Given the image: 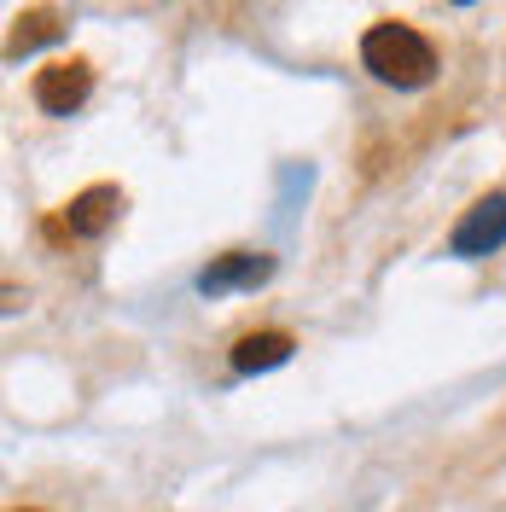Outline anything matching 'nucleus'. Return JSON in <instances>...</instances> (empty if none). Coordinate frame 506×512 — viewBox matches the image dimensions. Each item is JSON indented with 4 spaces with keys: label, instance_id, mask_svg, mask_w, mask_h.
Wrapping results in <instances>:
<instances>
[{
    "label": "nucleus",
    "instance_id": "1",
    "mask_svg": "<svg viewBox=\"0 0 506 512\" xmlns=\"http://www.w3.org/2000/svg\"><path fill=\"white\" fill-rule=\"evenodd\" d=\"M361 59H367V70H373L379 82H396V88H419V82H431V70H437V53H431L425 35L408 30V24H379V30H367Z\"/></svg>",
    "mask_w": 506,
    "mask_h": 512
},
{
    "label": "nucleus",
    "instance_id": "2",
    "mask_svg": "<svg viewBox=\"0 0 506 512\" xmlns=\"http://www.w3.org/2000/svg\"><path fill=\"white\" fill-rule=\"evenodd\" d=\"M88 88H94V70H88L82 59H59V64H47V70L35 76V105L53 111V117H70V111L88 99Z\"/></svg>",
    "mask_w": 506,
    "mask_h": 512
},
{
    "label": "nucleus",
    "instance_id": "3",
    "mask_svg": "<svg viewBox=\"0 0 506 512\" xmlns=\"http://www.w3.org/2000/svg\"><path fill=\"white\" fill-rule=\"evenodd\" d=\"M506 239V198H483V204H472V216L454 227V256H489L495 245Z\"/></svg>",
    "mask_w": 506,
    "mask_h": 512
},
{
    "label": "nucleus",
    "instance_id": "6",
    "mask_svg": "<svg viewBox=\"0 0 506 512\" xmlns=\"http://www.w3.org/2000/svg\"><path fill=\"white\" fill-rule=\"evenodd\" d=\"M262 274H268V256H227V262H216V268H204L198 286L227 291V286H239V280H262Z\"/></svg>",
    "mask_w": 506,
    "mask_h": 512
},
{
    "label": "nucleus",
    "instance_id": "5",
    "mask_svg": "<svg viewBox=\"0 0 506 512\" xmlns=\"http://www.w3.org/2000/svg\"><path fill=\"white\" fill-rule=\"evenodd\" d=\"M285 355H291V338L285 332H251V338H239L233 367L239 373H262V367H280Z\"/></svg>",
    "mask_w": 506,
    "mask_h": 512
},
{
    "label": "nucleus",
    "instance_id": "4",
    "mask_svg": "<svg viewBox=\"0 0 506 512\" xmlns=\"http://www.w3.org/2000/svg\"><path fill=\"white\" fill-rule=\"evenodd\" d=\"M117 210H123V192H117V187H88L82 198H70L64 222H70V233H99Z\"/></svg>",
    "mask_w": 506,
    "mask_h": 512
}]
</instances>
